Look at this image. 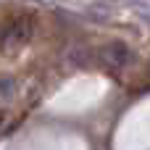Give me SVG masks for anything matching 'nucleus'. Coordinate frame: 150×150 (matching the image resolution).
I'll return each mask as SVG.
<instances>
[{"mask_svg":"<svg viewBox=\"0 0 150 150\" xmlns=\"http://www.w3.org/2000/svg\"><path fill=\"white\" fill-rule=\"evenodd\" d=\"M34 34V24L29 16H13L5 21L0 32V50L3 53H18Z\"/></svg>","mask_w":150,"mask_h":150,"instance_id":"obj_1","label":"nucleus"},{"mask_svg":"<svg viewBox=\"0 0 150 150\" xmlns=\"http://www.w3.org/2000/svg\"><path fill=\"white\" fill-rule=\"evenodd\" d=\"M129 58H132V53H129V47H127L124 42H108V45H103V47L98 50L100 66H105V69H111V71L124 69V66L129 63Z\"/></svg>","mask_w":150,"mask_h":150,"instance_id":"obj_2","label":"nucleus"},{"mask_svg":"<svg viewBox=\"0 0 150 150\" xmlns=\"http://www.w3.org/2000/svg\"><path fill=\"white\" fill-rule=\"evenodd\" d=\"M142 3H148V5H150V0H142ZM137 11H140V13H145V16L150 18V8H137Z\"/></svg>","mask_w":150,"mask_h":150,"instance_id":"obj_3","label":"nucleus"}]
</instances>
